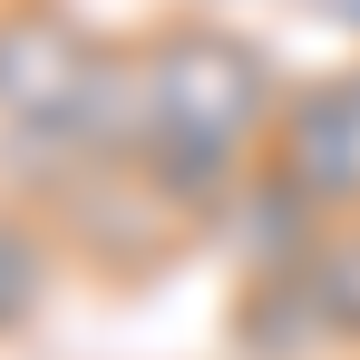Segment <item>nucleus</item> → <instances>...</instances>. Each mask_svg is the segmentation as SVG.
<instances>
[{
    "instance_id": "obj_1",
    "label": "nucleus",
    "mask_w": 360,
    "mask_h": 360,
    "mask_svg": "<svg viewBox=\"0 0 360 360\" xmlns=\"http://www.w3.org/2000/svg\"><path fill=\"white\" fill-rule=\"evenodd\" d=\"M136 98H146L136 166L205 224V214L263 166V136H273V117H283L292 88H283L273 49L243 39L234 20L176 10V20H156V30L136 39Z\"/></svg>"
},
{
    "instance_id": "obj_2",
    "label": "nucleus",
    "mask_w": 360,
    "mask_h": 360,
    "mask_svg": "<svg viewBox=\"0 0 360 360\" xmlns=\"http://www.w3.org/2000/svg\"><path fill=\"white\" fill-rule=\"evenodd\" d=\"M49 224H59L68 263H88L98 283H146V273H166L185 243H195V214H185L136 156L78 166V176L49 195Z\"/></svg>"
},
{
    "instance_id": "obj_3",
    "label": "nucleus",
    "mask_w": 360,
    "mask_h": 360,
    "mask_svg": "<svg viewBox=\"0 0 360 360\" xmlns=\"http://www.w3.org/2000/svg\"><path fill=\"white\" fill-rule=\"evenodd\" d=\"M117 39H98L68 0H0V127H49L78 108Z\"/></svg>"
},
{
    "instance_id": "obj_4",
    "label": "nucleus",
    "mask_w": 360,
    "mask_h": 360,
    "mask_svg": "<svg viewBox=\"0 0 360 360\" xmlns=\"http://www.w3.org/2000/svg\"><path fill=\"white\" fill-rule=\"evenodd\" d=\"M263 166H283L321 214H360V127H351L341 78H311L283 98V117L263 136Z\"/></svg>"
},
{
    "instance_id": "obj_5",
    "label": "nucleus",
    "mask_w": 360,
    "mask_h": 360,
    "mask_svg": "<svg viewBox=\"0 0 360 360\" xmlns=\"http://www.w3.org/2000/svg\"><path fill=\"white\" fill-rule=\"evenodd\" d=\"M205 234L234 253V273H273V263H311L321 234H331V214H321L283 166H253V176L205 214Z\"/></svg>"
},
{
    "instance_id": "obj_6",
    "label": "nucleus",
    "mask_w": 360,
    "mask_h": 360,
    "mask_svg": "<svg viewBox=\"0 0 360 360\" xmlns=\"http://www.w3.org/2000/svg\"><path fill=\"white\" fill-rule=\"evenodd\" d=\"M224 351L234 360H321L331 341V311L311 263H273V273H234V311H224Z\"/></svg>"
},
{
    "instance_id": "obj_7",
    "label": "nucleus",
    "mask_w": 360,
    "mask_h": 360,
    "mask_svg": "<svg viewBox=\"0 0 360 360\" xmlns=\"http://www.w3.org/2000/svg\"><path fill=\"white\" fill-rule=\"evenodd\" d=\"M59 263H68V243H59V224H49V205L0 195V351L39 331V311L59 292Z\"/></svg>"
},
{
    "instance_id": "obj_8",
    "label": "nucleus",
    "mask_w": 360,
    "mask_h": 360,
    "mask_svg": "<svg viewBox=\"0 0 360 360\" xmlns=\"http://www.w3.org/2000/svg\"><path fill=\"white\" fill-rule=\"evenodd\" d=\"M311 283H321V311H331V341L360 351V214H331V234L311 253Z\"/></svg>"
},
{
    "instance_id": "obj_9",
    "label": "nucleus",
    "mask_w": 360,
    "mask_h": 360,
    "mask_svg": "<svg viewBox=\"0 0 360 360\" xmlns=\"http://www.w3.org/2000/svg\"><path fill=\"white\" fill-rule=\"evenodd\" d=\"M321 20H341V30H360V0H311Z\"/></svg>"
},
{
    "instance_id": "obj_10",
    "label": "nucleus",
    "mask_w": 360,
    "mask_h": 360,
    "mask_svg": "<svg viewBox=\"0 0 360 360\" xmlns=\"http://www.w3.org/2000/svg\"><path fill=\"white\" fill-rule=\"evenodd\" d=\"M331 78H341V98H351V127H360V59H351V68H331Z\"/></svg>"
}]
</instances>
